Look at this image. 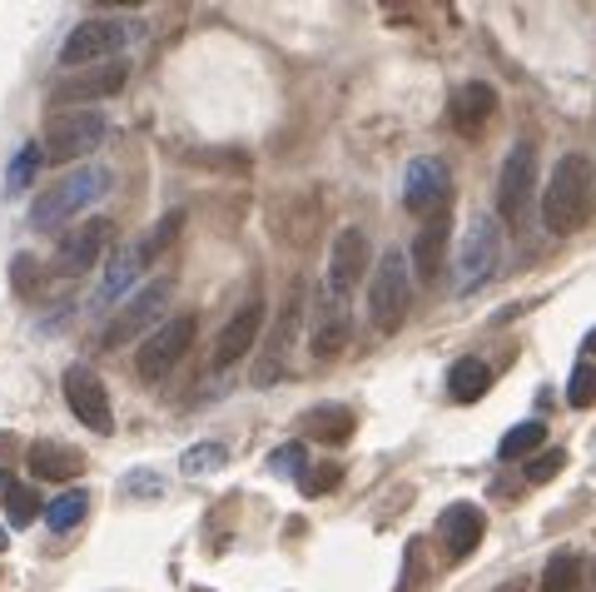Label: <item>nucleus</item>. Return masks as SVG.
Listing matches in <instances>:
<instances>
[{
    "label": "nucleus",
    "instance_id": "f257e3e1",
    "mask_svg": "<svg viewBox=\"0 0 596 592\" xmlns=\"http://www.w3.org/2000/svg\"><path fill=\"white\" fill-rule=\"evenodd\" d=\"M592 190H596L592 160L576 150L561 154L547 175V190H542V225L551 235H576L592 219Z\"/></svg>",
    "mask_w": 596,
    "mask_h": 592
},
{
    "label": "nucleus",
    "instance_id": "f03ea898",
    "mask_svg": "<svg viewBox=\"0 0 596 592\" xmlns=\"http://www.w3.org/2000/svg\"><path fill=\"white\" fill-rule=\"evenodd\" d=\"M408 299H413V260L403 249H383L368 274V314H373V329L378 333H393L408 314Z\"/></svg>",
    "mask_w": 596,
    "mask_h": 592
},
{
    "label": "nucleus",
    "instance_id": "7ed1b4c3",
    "mask_svg": "<svg viewBox=\"0 0 596 592\" xmlns=\"http://www.w3.org/2000/svg\"><path fill=\"white\" fill-rule=\"evenodd\" d=\"M105 190H110V169L105 165H80L75 175L60 179V185L40 190L30 219H36V229H55V225H65V219H75L85 204H94Z\"/></svg>",
    "mask_w": 596,
    "mask_h": 592
},
{
    "label": "nucleus",
    "instance_id": "20e7f679",
    "mask_svg": "<svg viewBox=\"0 0 596 592\" xmlns=\"http://www.w3.org/2000/svg\"><path fill=\"white\" fill-rule=\"evenodd\" d=\"M105 140V115L100 110H55L46 125V160L50 165H71V160H85L90 150H100Z\"/></svg>",
    "mask_w": 596,
    "mask_h": 592
},
{
    "label": "nucleus",
    "instance_id": "39448f33",
    "mask_svg": "<svg viewBox=\"0 0 596 592\" xmlns=\"http://www.w3.org/2000/svg\"><path fill=\"white\" fill-rule=\"evenodd\" d=\"M497 264H503V229L492 214H472L462 254H457V294H478L482 285H492Z\"/></svg>",
    "mask_w": 596,
    "mask_h": 592
},
{
    "label": "nucleus",
    "instance_id": "423d86ee",
    "mask_svg": "<svg viewBox=\"0 0 596 592\" xmlns=\"http://www.w3.org/2000/svg\"><path fill=\"white\" fill-rule=\"evenodd\" d=\"M532 194H537V150L517 144L503 160V175H497V214H503V225H512V229L527 225Z\"/></svg>",
    "mask_w": 596,
    "mask_h": 592
},
{
    "label": "nucleus",
    "instance_id": "0eeeda50",
    "mask_svg": "<svg viewBox=\"0 0 596 592\" xmlns=\"http://www.w3.org/2000/svg\"><path fill=\"white\" fill-rule=\"evenodd\" d=\"M125 80H129L125 60H105V65H90V71H71L55 90H50V105L55 110H90L94 100L119 96Z\"/></svg>",
    "mask_w": 596,
    "mask_h": 592
},
{
    "label": "nucleus",
    "instance_id": "6e6552de",
    "mask_svg": "<svg viewBox=\"0 0 596 592\" xmlns=\"http://www.w3.org/2000/svg\"><path fill=\"white\" fill-rule=\"evenodd\" d=\"M189 344H194V314H175V319H164L154 333H144L140 354H135V368H140V379L160 383L169 368L179 364V358L189 354Z\"/></svg>",
    "mask_w": 596,
    "mask_h": 592
},
{
    "label": "nucleus",
    "instance_id": "1a4fd4ad",
    "mask_svg": "<svg viewBox=\"0 0 596 592\" xmlns=\"http://www.w3.org/2000/svg\"><path fill=\"white\" fill-rule=\"evenodd\" d=\"M169 279H154V285H144L140 294L129 299L125 308H119L115 319H110V329H105V339L100 344L105 349H119V344H129V339H140L144 329H160V314H164V304H169Z\"/></svg>",
    "mask_w": 596,
    "mask_h": 592
},
{
    "label": "nucleus",
    "instance_id": "9d476101",
    "mask_svg": "<svg viewBox=\"0 0 596 592\" xmlns=\"http://www.w3.org/2000/svg\"><path fill=\"white\" fill-rule=\"evenodd\" d=\"M129 30L119 21H80L65 36V46H60V60L65 65H105V60H119V50H125Z\"/></svg>",
    "mask_w": 596,
    "mask_h": 592
},
{
    "label": "nucleus",
    "instance_id": "9b49d317",
    "mask_svg": "<svg viewBox=\"0 0 596 592\" xmlns=\"http://www.w3.org/2000/svg\"><path fill=\"white\" fill-rule=\"evenodd\" d=\"M110 239H115V225H110V219H85L80 229H71V235L60 239L50 269H55L60 279H80V274H90L94 264H100V254L110 249Z\"/></svg>",
    "mask_w": 596,
    "mask_h": 592
},
{
    "label": "nucleus",
    "instance_id": "f8f14e48",
    "mask_svg": "<svg viewBox=\"0 0 596 592\" xmlns=\"http://www.w3.org/2000/svg\"><path fill=\"white\" fill-rule=\"evenodd\" d=\"M65 403H71V414L80 418L85 428H94V433H110V428H115L110 389L100 383V374H94V368H85V364L65 368Z\"/></svg>",
    "mask_w": 596,
    "mask_h": 592
},
{
    "label": "nucleus",
    "instance_id": "ddd939ff",
    "mask_svg": "<svg viewBox=\"0 0 596 592\" xmlns=\"http://www.w3.org/2000/svg\"><path fill=\"white\" fill-rule=\"evenodd\" d=\"M348 329H353L348 299L324 289V294L314 299V324H308V349H314V358L343 354V349H348Z\"/></svg>",
    "mask_w": 596,
    "mask_h": 592
},
{
    "label": "nucleus",
    "instance_id": "4468645a",
    "mask_svg": "<svg viewBox=\"0 0 596 592\" xmlns=\"http://www.w3.org/2000/svg\"><path fill=\"white\" fill-rule=\"evenodd\" d=\"M363 274H368V235H363L358 225H348V229H339V239H333L324 289H333V294L348 299L353 289H358Z\"/></svg>",
    "mask_w": 596,
    "mask_h": 592
},
{
    "label": "nucleus",
    "instance_id": "2eb2a0df",
    "mask_svg": "<svg viewBox=\"0 0 596 592\" xmlns=\"http://www.w3.org/2000/svg\"><path fill=\"white\" fill-rule=\"evenodd\" d=\"M403 204H408V214H443L447 204V165L443 160H433V154H422V160H413L408 165V179H403Z\"/></svg>",
    "mask_w": 596,
    "mask_h": 592
},
{
    "label": "nucleus",
    "instance_id": "dca6fc26",
    "mask_svg": "<svg viewBox=\"0 0 596 592\" xmlns=\"http://www.w3.org/2000/svg\"><path fill=\"white\" fill-rule=\"evenodd\" d=\"M258 329H264V304H244L234 314V319L224 324V333H219V344H214V368H234L239 358H249L254 354V339H258Z\"/></svg>",
    "mask_w": 596,
    "mask_h": 592
},
{
    "label": "nucleus",
    "instance_id": "f3484780",
    "mask_svg": "<svg viewBox=\"0 0 596 592\" xmlns=\"http://www.w3.org/2000/svg\"><path fill=\"white\" fill-rule=\"evenodd\" d=\"M492 110H497V90H492L487 80H472V85H462L453 96V130L457 135H482L487 130V119H492Z\"/></svg>",
    "mask_w": 596,
    "mask_h": 592
},
{
    "label": "nucleus",
    "instance_id": "a211bd4d",
    "mask_svg": "<svg viewBox=\"0 0 596 592\" xmlns=\"http://www.w3.org/2000/svg\"><path fill=\"white\" fill-rule=\"evenodd\" d=\"M482 528H487V518H482V508H472V503H453V508L438 518V538L447 543L453 557H468L472 547L482 543Z\"/></svg>",
    "mask_w": 596,
    "mask_h": 592
},
{
    "label": "nucleus",
    "instance_id": "6ab92c4d",
    "mask_svg": "<svg viewBox=\"0 0 596 592\" xmlns=\"http://www.w3.org/2000/svg\"><path fill=\"white\" fill-rule=\"evenodd\" d=\"M30 474H36V478H50V483H65V478L85 474V453L71 449V443L40 439V443H30Z\"/></svg>",
    "mask_w": 596,
    "mask_h": 592
},
{
    "label": "nucleus",
    "instance_id": "aec40b11",
    "mask_svg": "<svg viewBox=\"0 0 596 592\" xmlns=\"http://www.w3.org/2000/svg\"><path fill=\"white\" fill-rule=\"evenodd\" d=\"M443 254H447V210L433 214V219L418 229V244H413V274H418L422 285H438Z\"/></svg>",
    "mask_w": 596,
    "mask_h": 592
},
{
    "label": "nucleus",
    "instance_id": "412c9836",
    "mask_svg": "<svg viewBox=\"0 0 596 592\" xmlns=\"http://www.w3.org/2000/svg\"><path fill=\"white\" fill-rule=\"evenodd\" d=\"M304 428L318 443H348L358 418H353V408H343V403H318V408L304 414Z\"/></svg>",
    "mask_w": 596,
    "mask_h": 592
},
{
    "label": "nucleus",
    "instance_id": "4be33fe9",
    "mask_svg": "<svg viewBox=\"0 0 596 592\" xmlns=\"http://www.w3.org/2000/svg\"><path fill=\"white\" fill-rule=\"evenodd\" d=\"M144 269V254L140 244H125L110 254V269H105V285H100V304H110V299H119L125 289H135V279H140Z\"/></svg>",
    "mask_w": 596,
    "mask_h": 592
},
{
    "label": "nucleus",
    "instance_id": "5701e85b",
    "mask_svg": "<svg viewBox=\"0 0 596 592\" xmlns=\"http://www.w3.org/2000/svg\"><path fill=\"white\" fill-rule=\"evenodd\" d=\"M487 389H492V368L482 364V358H457V364L447 368V393H453L457 403H478Z\"/></svg>",
    "mask_w": 596,
    "mask_h": 592
},
{
    "label": "nucleus",
    "instance_id": "b1692460",
    "mask_svg": "<svg viewBox=\"0 0 596 592\" xmlns=\"http://www.w3.org/2000/svg\"><path fill=\"white\" fill-rule=\"evenodd\" d=\"M542 592H582V557L567 547L542 568Z\"/></svg>",
    "mask_w": 596,
    "mask_h": 592
},
{
    "label": "nucleus",
    "instance_id": "393cba45",
    "mask_svg": "<svg viewBox=\"0 0 596 592\" xmlns=\"http://www.w3.org/2000/svg\"><path fill=\"white\" fill-rule=\"evenodd\" d=\"M542 439H547V428L537 424V418H527V424H517V428H507L503 433V443H497V458H527V453H537L542 449Z\"/></svg>",
    "mask_w": 596,
    "mask_h": 592
},
{
    "label": "nucleus",
    "instance_id": "a878e982",
    "mask_svg": "<svg viewBox=\"0 0 596 592\" xmlns=\"http://www.w3.org/2000/svg\"><path fill=\"white\" fill-rule=\"evenodd\" d=\"M85 508H90V493H85V488H71V493H60L55 503H50V508H46L50 533H71L75 522L85 518Z\"/></svg>",
    "mask_w": 596,
    "mask_h": 592
},
{
    "label": "nucleus",
    "instance_id": "bb28decb",
    "mask_svg": "<svg viewBox=\"0 0 596 592\" xmlns=\"http://www.w3.org/2000/svg\"><path fill=\"white\" fill-rule=\"evenodd\" d=\"M5 513H11L15 528L36 522V513H40V493H36L30 483H11V493H5Z\"/></svg>",
    "mask_w": 596,
    "mask_h": 592
},
{
    "label": "nucleus",
    "instance_id": "cd10ccee",
    "mask_svg": "<svg viewBox=\"0 0 596 592\" xmlns=\"http://www.w3.org/2000/svg\"><path fill=\"white\" fill-rule=\"evenodd\" d=\"M179 225H185V210H169L160 219V225L150 229V235H144V244H140V254H144V264L154 260V254H160V249H169L175 244V235H179Z\"/></svg>",
    "mask_w": 596,
    "mask_h": 592
},
{
    "label": "nucleus",
    "instance_id": "c85d7f7f",
    "mask_svg": "<svg viewBox=\"0 0 596 592\" xmlns=\"http://www.w3.org/2000/svg\"><path fill=\"white\" fill-rule=\"evenodd\" d=\"M224 458H229V453H224V443H194V449L179 458V468H185L189 478H199V474H214V468H224Z\"/></svg>",
    "mask_w": 596,
    "mask_h": 592
},
{
    "label": "nucleus",
    "instance_id": "c756f323",
    "mask_svg": "<svg viewBox=\"0 0 596 592\" xmlns=\"http://www.w3.org/2000/svg\"><path fill=\"white\" fill-rule=\"evenodd\" d=\"M36 169H40V144H25V150L15 154L11 175H5V194H21V190H30V179H36Z\"/></svg>",
    "mask_w": 596,
    "mask_h": 592
},
{
    "label": "nucleus",
    "instance_id": "7c9ffc66",
    "mask_svg": "<svg viewBox=\"0 0 596 592\" xmlns=\"http://www.w3.org/2000/svg\"><path fill=\"white\" fill-rule=\"evenodd\" d=\"M567 403L572 408H592L596 403V364H576L567 379Z\"/></svg>",
    "mask_w": 596,
    "mask_h": 592
},
{
    "label": "nucleus",
    "instance_id": "2f4dec72",
    "mask_svg": "<svg viewBox=\"0 0 596 592\" xmlns=\"http://www.w3.org/2000/svg\"><path fill=\"white\" fill-rule=\"evenodd\" d=\"M343 483V468L339 463H318V468H308V474H299V488H304V497H318V493H333V488Z\"/></svg>",
    "mask_w": 596,
    "mask_h": 592
},
{
    "label": "nucleus",
    "instance_id": "473e14b6",
    "mask_svg": "<svg viewBox=\"0 0 596 592\" xmlns=\"http://www.w3.org/2000/svg\"><path fill=\"white\" fill-rule=\"evenodd\" d=\"M299 468H308V449H304V443H283V449L269 453V474H299Z\"/></svg>",
    "mask_w": 596,
    "mask_h": 592
},
{
    "label": "nucleus",
    "instance_id": "72a5a7b5",
    "mask_svg": "<svg viewBox=\"0 0 596 592\" xmlns=\"http://www.w3.org/2000/svg\"><path fill=\"white\" fill-rule=\"evenodd\" d=\"M561 468H567V453L547 449V453H537V458H532V468H527V483H551Z\"/></svg>",
    "mask_w": 596,
    "mask_h": 592
},
{
    "label": "nucleus",
    "instance_id": "f704fd0d",
    "mask_svg": "<svg viewBox=\"0 0 596 592\" xmlns=\"http://www.w3.org/2000/svg\"><path fill=\"white\" fill-rule=\"evenodd\" d=\"M15 289H21V294H36V260H15Z\"/></svg>",
    "mask_w": 596,
    "mask_h": 592
},
{
    "label": "nucleus",
    "instance_id": "c9c22d12",
    "mask_svg": "<svg viewBox=\"0 0 596 592\" xmlns=\"http://www.w3.org/2000/svg\"><path fill=\"white\" fill-rule=\"evenodd\" d=\"M129 493H160V483H154V478L150 474H135V478H129Z\"/></svg>",
    "mask_w": 596,
    "mask_h": 592
},
{
    "label": "nucleus",
    "instance_id": "e433bc0d",
    "mask_svg": "<svg viewBox=\"0 0 596 592\" xmlns=\"http://www.w3.org/2000/svg\"><path fill=\"white\" fill-rule=\"evenodd\" d=\"M5 547H11V533H5V528H0V553H5Z\"/></svg>",
    "mask_w": 596,
    "mask_h": 592
},
{
    "label": "nucleus",
    "instance_id": "4c0bfd02",
    "mask_svg": "<svg viewBox=\"0 0 596 592\" xmlns=\"http://www.w3.org/2000/svg\"><path fill=\"white\" fill-rule=\"evenodd\" d=\"M586 349H592V354H596V329H592V333H586Z\"/></svg>",
    "mask_w": 596,
    "mask_h": 592
},
{
    "label": "nucleus",
    "instance_id": "58836bf2",
    "mask_svg": "<svg viewBox=\"0 0 596 592\" xmlns=\"http://www.w3.org/2000/svg\"><path fill=\"white\" fill-rule=\"evenodd\" d=\"M0 493H11V478H5V474H0Z\"/></svg>",
    "mask_w": 596,
    "mask_h": 592
}]
</instances>
